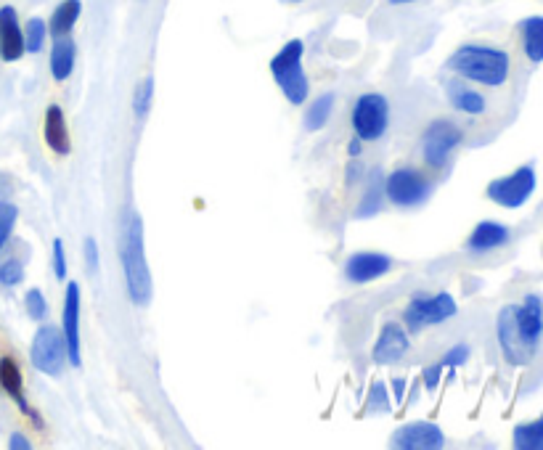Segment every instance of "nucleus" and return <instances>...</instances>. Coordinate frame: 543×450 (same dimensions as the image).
Here are the masks:
<instances>
[{
  "label": "nucleus",
  "instance_id": "f257e3e1",
  "mask_svg": "<svg viewBox=\"0 0 543 450\" xmlns=\"http://www.w3.org/2000/svg\"><path fill=\"white\" fill-rule=\"evenodd\" d=\"M120 260L133 305L146 308L151 302V273L144 249V223L136 210L125 212L120 231Z\"/></svg>",
  "mask_w": 543,
  "mask_h": 450
},
{
  "label": "nucleus",
  "instance_id": "9d476101",
  "mask_svg": "<svg viewBox=\"0 0 543 450\" xmlns=\"http://www.w3.org/2000/svg\"><path fill=\"white\" fill-rule=\"evenodd\" d=\"M461 141H464V133L459 125H453L451 120H435L422 135L424 162L430 167H443L453 151L459 149Z\"/></svg>",
  "mask_w": 543,
  "mask_h": 450
},
{
  "label": "nucleus",
  "instance_id": "f8f14e48",
  "mask_svg": "<svg viewBox=\"0 0 543 450\" xmlns=\"http://www.w3.org/2000/svg\"><path fill=\"white\" fill-rule=\"evenodd\" d=\"M393 270V257L379 255V252H358V255L347 257L345 276L350 284H369L377 278L387 276Z\"/></svg>",
  "mask_w": 543,
  "mask_h": 450
},
{
  "label": "nucleus",
  "instance_id": "bb28decb",
  "mask_svg": "<svg viewBox=\"0 0 543 450\" xmlns=\"http://www.w3.org/2000/svg\"><path fill=\"white\" fill-rule=\"evenodd\" d=\"M48 27L43 19H30L27 22V30H24V51L30 53H40L43 43H46Z\"/></svg>",
  "mask_w": 543,
  "mask_h": 450
},
{
  "label": "nucleus",
  "instance_id": "2f4dec72",
  "mask_svg": "<svg viewBox=\"0 0 543 450\" xmlns=\"http://www.w3.org/2000/svg\"><path fill=\"white\" fill-rule=\"evenodd\" d=\"M22 278H24L22 263H16V260H8V263L0 265V284H3V286L22 284Z\"/></svg>",
  "mask_w": 543,
  "mask_h": 450
},
{
  "label": "nucleus",
  "instance_id": "dca6fc26",
  "mask_svg": "<svg viewBox=\"0 0 543 450\" xmlns=\"http://www.w3.org/2000/svg\"><path fill=\"white\" fill-rule=\"evenodd\" d=\"M517 315V326H520L522 337L528 339V345L538 350V342L543 337V300L538 294H528L522 305H514Z\"/></svg>",
  "mask_w": 543,
  "mask_h": 450
},
{
  "label": "nucleus",
  "instance_id": "473e14b6",
  "mask_svg": "<svg viewBox=\"0 0 543 450\" xmlns=\"http://www.w3.org/2000/svg\"><path fill=\"white\" fill-rule=\"evenodd\" d=\"M53 273L59 281L67 278V255H64V241L61 239L53 241Z\"/></svg>",
  "mask_w": 543,
  "mask_h": 450
},
{
  "label": "nucleus",
  "instance_id": "9b49d317",
  "mask_svg": "<svg viewBox=\"0 0 543 450\" xmlns=\"http://www.w3.org/2000/svg\"><path fill=\"white\" fill-rule=\"evenodd\" d=\"M445 445L443 429L432 421H414L393 435V448L400 450H438Z\"/></svg>",
  "mask_w": 543,
  "mask_h": 450
},
{
  "label": "nucleus",
  "instance_id": "2eb2a0df",
  "mask_svg": "<svg viewBox=\"0 0 543 450\" xmlns=\"http://www.w3.org/2000/svg\"><path fill=\"white\" fill-rule=\"evenodd\" d=\"M24 53V32L19 27V16L11 6L0 8V59L16 61Z\"/></svg>",
  "mask_w": 543,
  "mask_h": 450
},
{
  "label": "nucleus",
  "instance_id": "a19ab883",
  "mask_svg": "<svg viewBox=\"0 0 543 450\" xmlns=\"http://www.w3.org/2000/svg\"><path fill=\"white\" fill-rule=\"evenodd\" d=\"M281 3H302V0H281Z\"/></svg>",
  "mask_w": 543,
  "mask_h": 450
},
{
  "label": "nucleus",
  "instance_id": "a878e982",
  "mask_svg": "<svg viewBox=\"0 0 543 450\" xmlns=\"http://www.w3.org/2000/svg\"><path fill=\"white\" fill-rule=\"evenodd\" d=\"M512 443L520 450H543V416L538 421L514 427Z\"/></svg>",
  "mask_w": 543,
  "mask_h": 450
},
{
  "label": "nucleus",
  "instance_id": "1a4fd4ad",
  "mask_svg": "<svg viewBox=\"0 0 543 450\" xmlns=\"http://www.w3.org/2000/svg\"><path fill=\"white\" fill-rule=\"evenodd\" d=\"M496 334L506 363H512V366H528L530 360L536 358V347L528 345V339L522 337L520 326H517L514 305H506V308L498 313Z\"/></svg>",
  "mask_w": 543,
  "mask_h": 450
},
{
  "label": "nucleus",
  "instance_id": "f3484780",
  "mask_svg": "<svg viewBox=\"0 0 543 450\" xmlns=\"http://www.w3.org/2000/svg\"><path fill=\"white\" fill-rule=\"evenodd\" d=\"M0 387L11 395V398L19 403V408H22L27 416L32 419V424L35 427H43V419H40V413H35L27 405V400H24V392H22V371H19V366H16L11 358H3L0 360Z\"/></svg>",
  "mask_w": 543,
  "mask_h": 450
},
{
  "label": "nucleus",
  "instance_id": "20e7f679",
  "mask_svg": "<svg viewBox=\"0 0 543 450\" xmlns=\"http://www.w3.org/2000/svg\"><path fill=\"white\" fill-rule=\"evenodd\" d=\"M456 300H453L448 292L440 294H422V297H414L411 305L406 308V326L411 334H419L427 326H438V323L451 321L456 315Z\"/></svg>",
  "mask_w": 543,
  "mask_h": 450
},
{
  "label": "nucleus",
  "instance_id": "39448f33",
  "mask_svg": "<svg viewBox=\"0 0 543 450\" xmlns=\"http://www.w3.org/2000/svg\"><path fill=\"white\" fill-rule=\"evenodd\" d=\"M390 125V104L382 93H363L353 106V130L361 141H379Z\"/></svg>",
  "mask_w": 543,
  "mask_h": 450
},
{
  "label": "nucleus",
  "instance_id": "58836bf2",
  "mask_svg": "<svg viewBox=\"0 0 543 450\" xmlns=\"http://www.w3.org/2000/svg\"><path fill=\"white\" fill-rule=\"evenodd\" d=\"M358 151H361V143H358V141L350 143V154H353V157H355V154H358Z\"/></svg>",
  "mask_w": 543,
  "mask_h": 450
},
{
  "label": "nucleus",
  "instance_id": "4be33fe9",
  "mask_svg": "<svg viewBox=\"0 0 543 450\" xmlns=\"http://www.w3.org/2000/svg\"><path fill=\"white\" fill-rule=\"evenodd\" d=\"M522 32V48L530 61L541 64L543 61V16H528L520 24Z\"/></svg>",
  "mask_w": 543,
  "mask_h": 450
},
{
  "label": "nucleus",
  "instance_id": "a211bd4d",
  "mask_svg": "<svg viewBox=\"0 0 543 450\" xmlns=\"http://www.w3.org/2000/svg\"><path fill=\"white\" fill-rule=\"evenodd\" d=\"M506 241H509V228L506 225L496 223V220H483L469 236L467 247L472 252H491V249L504 247Z\"/></svg>",
  "mask_w": 543,
  "mask_h": 450
},
{
  "label": "nucleus",
  "instance_id": "6e6552de",
  "mask_svg": "<svg viewBox=\"0 0 543 450\" xmlns=\"http://www.w3.org/2000/svg\"><path fill=\"white\" fill-rule=\"evenodd\" d=\"M536 183V170L525 165L520 170H514L512 175H506V178L493 180L491 186H488V199H493V202L506 207V210H517V207H522L533 196Z\"/></svg>",
  "mask_w": 543,
  "mask_h": 450
},
{
  "label": "nucleus",
  "instance_id": "6ab92c4d",
  "mask_svg": "<svg viewBox=\"0 0 543 450\" xmlns=\"http://www.w3.org/2000/svg\"><path fill=\"white\" fill-rule=\"evenodd\" d=\"M46 141L59 157H67L72 151V141H69L67 120H64V112H61L59 104H51L46 112Z\"/></svg>",
  "mask_w": 543,
  "mask_h": 450
},
{
  "label": "nucleus",
  "instance_id": "412c9836",
  "mask_svg": "<svg viewBox=\"0 0 543 450\" xmlns=\"http://www.w3.org/2000/svg\"><path fill=\"white\" fill-rule=\"evenodd\" d=\"M75 56H77L75 40L69 38V35H61V38H56V43H53V51H51V75L56 77L59 83L72 75V69H75Z\"/></svg>",
  "mask_w": 543,
  "mask_h": 450
},
{
  "label": "nucleus",
  "instance_id": "aec40b11",
  "mask_svg": "<svg viewBox=\"0 0 543 450\" xmlns=\"http://www.w3.org/2000/svg\"><path fill=\"white\" fill-rule=\"evenodd\" d=\"M445 90H448V101H451V106L456 109V112L469 114V117H477V114H483L485 109H488L483 93H477V90L467 88V85L459 83V80L448 83V88Z\"/></svg>",
  "mask_w": 543,
  "mask_h": 450
},
{
  "label": "nucleus",
  "instance_id": "ddd939ff",
  "mask_svg": "<svg viewBox=\"0 0 543 450\" xmlns=\"http://www.w3.org/2000/svg\"><path fill=\"white\" fill-rule=\"evenodd\" d=\"M61 334H64V342H67L69 366L80 368V286L77 284L67 286Z\"/></svg>",
  "mask_w": 543,
  "mask_h": 450
},
{
  "label": "nucleus",
  "instance_id": "ea45409f",
  "mask_svg": "<svg viewBox=\"0 0 543 450\" xmlns=\"http://www.w3.org/2000/svg\"><path fill=\"white\" fill-rule=\"evenodd\" d=\"M390 3H395V6H398V3H411V0H390Z\"/></svg>",
  "mask_w": 543,
  "mask_h": 450
},
{
  "label": "nucleus",
  "instance_id": "7ed1b4c3",
  "mask_svg": "<svg viewBox=\"0 0 543 450\" xmlns=\"http://www.w3.org/2000/svg\"><path fill=\"white\" fill-rule=\"evenodd\" d=\"M302 53H305L302 40H289L271 59L273 80L281 88V93L287 96L289 104L295 106L305 104V98L310 93V83L305 77V69H302Z\"/></svg>",
  "mask_w": 543,
  "mask_h": 450
},
{
  "label": "nucleus",
  "instance_id": "0eeeda50",
  "mask_svg": "<svg viewBox=\"0 0 543 450\" xmlns=\"http://www.w3.org/2000/svg\"><path fill=\"white\" fill-rule=\"evenodd\" d=\"M30 358L32 366L38 368L40 374L59 376L64 371V363H69L64 334L59 329H53V326H43L32 339Z\"/></svg>",
  "mask_w": 543,
  "mask_h": 450
},
{
  "label": "nucleus",
  "instance_id": "c85d7f7f",
  "mask_svg": "<svg viewBox=\"0 0 543 450\" xmlns=\"http://www.w3.org/2000/svg\"><path fill=\"white\" fill-rule=\"evenodd\" d=\"M151 96H154V80H151V77H146L144 83L138 85V90H136V101H133V109H136V117H138V120H144L146 114H149Z\"/></svg>",
  "mask_w": 543,
  "mask_h": 450
},
{
  "label": "nucleus",
  "instance_id": "e433bc0d",
  "mask_svg": "<svg viewBox=\"0 0 543 450\" xmlns=\"http://www.w3.org/2000/svg\"><path fill=\"white\" fill-rule=\"evenodd\" d=\"M8 448L11 450H30V440L24 435H11V440H8Z\"/></svg>",
  "mask_w": 543,
  "mask_h": 450
},
{
  "label": "nucleus",
  "instance_id": "b1692460",
  "mask_svg": "<svg viewBox=\"0 0 543 450\" xmlns=\"http://www.w3.org/2000/svg\"><path fill=\"white\" fill-rule=\"evenodd\" d=\"M382 199H385V178L382 173H371L369 186H366V194H363L358 210H355V218H371L382 210Z\"/></svg>",
  "mask_w": 543,
  "mask_h": 450
},
{
  "label": "nucleus",
  "instance_id": "393cba45",
  "mask_svg": "<svg viewBox=\"0 0 543 450\" xmlns=\"http://www.w3.org/2000/svg\"><path fill=\"white\" fill-rule=\"evenodd\" d=\"M334 112V96L332 93H324V96L313 98V104L308 106V112H305V128L310 133H318V130H324L332 120Z\"/></svg>",
  "mask_w": 543,
  "mask_h": 450
},
{
  "label": "nucleus",
  "instance_id": "c9c22d12",
  "mask_svg": "<svg viewBox=\"0 0 543 450\" xmlns=\"http://www.w3.org/2000/svg\"><path fill=\"white\" fill-rule=\"evenodd\" d=\"M440 374H443V363H435V366L427 368V371H424V387H427L430 392L438 390Z\"/></svg>",
  "mask_w": 543,
  "mask_h": 450
},
{
  "label": "nucleus",
  "instance_id": "f03ea898",
  "mask_svg": "<svg viewBox=\"0 0 543 450\" xmlns=\"http://www.w3.org/2000/svg\"><path fill=\"white\" fill-rule=\"evenodd\" d=\"M509 53L491 45H461L459 51L448 59V69L472 83L498 88L509 80Z\"/></svg>",
  "mask_w": 543,
  "mask_h": 450
},
{
  "label": "nucleus",
  "instance_id": "4468645a",
  "mask_svg": "<svg viewBox=\"0 0 543 450\" xmlns=\"http://www.w3.org/2000/svg\"><path fill=\"white\" fill-rule=\"evenodd\" d=\"M408 353V331L400 326V323H385L382 331H379V339L374 350H371V358L377 366H390V363H398L403 355Z\"/></svg>",
  "mask_w": 543,
  "mask_h": 450
},
{
  "label": "nucleus",
  "instance_id": "cd10ccee",
  "mask_svg": "<svg viewBox=\"0 0 543 450\" xmlns=\"http://www.w3.org/2000/svg\"><path fill=\"white\" fill-rule=\"evenodd\" d=\"M393 403H390V392H387L385 382H374L369 387V403H366V413H390Z\"/></svg>",
  "mask_w": 543,
  "mask_h": 450
},
{
  "label": "nucleus",
  "instance_id": "7c9ffc66",
  "mask_svg": "<svg viewBox=\"0 0 543 450\" xmlns=\"http://www.w3.org/2000/svg\"><path fill=\"white\" fill-rule=\"evenodd\" d=\"M24 305H27V313H30V318H35V321H43L48 315V302L40 289H30L27 297H24Z\"/></svg>",
  "mask_w": 543,
  "mask_h": 450
},
{
  "label": "nucleus",
  "instance_id": "c756f323",
  "mask_svg": "<svg viewBox=\"0 0 543 450\" xmlns=\"http://www.w3.org/2000/svg\"><path fill=\"white\" fill-rule=\"evenodd\" d=\"M16 218H19V212H16L14 204L0 202V249H3V244H6L11 231H14Z\"/></svg>",
  "mask_w": 543,
  "mask_h": 450
},
{
  "label": "nucleus",
  "instance_id": "4c0bfd02",
  "mask_svg": "<svg viewBox=\"0 0 543 450\" xmlns=\"http://www.w3.org/2000/svg\"><path fill=\"white\" fill-rule=\"evenodd\" d=\"M406 387H408V382L406 379H403V376H400V379H393V398L398 400V403H403V398H406Z\"/></svg>",
  "mask_w": 543,
  "mask_h": 450
},
{
  "label": "nucleus",
  "instance_id": "423d86ee",
  "mask_svg": "<svg viewBox=\"0 0 543 450\" xmlns=\"http://www.w3.org/2000/svg\"><path fill=\"white\" fill-rule=\"evenodd\" d=\"M430 194L432 183L414 167H400L385 178V196L398 207H419Z\"/></svg>",
  "mask_w": 543,
  "mask_h": 450
},
{
  "label": "nucleus",
  "instance_id": "72a5a7b5",
  "mask_svg": "<svg viewBox=\"0 0 543 450\" xmlns=\"http://www.w3.org/2000/svg\"><path fill=\"white\" fill-rule=\"evenodd\" d=\"M467 358H469V347L459 345V347H453L451 353L445 355L440 363H443V368H459V366H464V363H467Z\"/></svg>",
  "mask_w": 543,
  "mask_h": 450
},
{
  "label": "nucleus",
  "instance_id": "5701e85b",
  "mask_svg": "<svg viewBox=\"0 0 543 450\" xmlns=\"http://www.w3.org/2000/svg\"><path fill=\"white\" fill-rule=\"evenodd\" d=\"M80 14H83V3H80V0H64L51 16V27H48V30H51L53 38L69 35L72 27L77 24V19H80Z\"/></svg>",
  "mask_w": 543,
  "mask_h": 450
},
{
  "label": "nucleus",
  "instance_id": "f704fd0d",
  "mask_svg": "<svg viewBox=\"0 0 543 450\" xmlns=\"http://www.w3.org/2000/svg\"><path fill=\"white\" fill-rule=\"evenodd\" d=\"M85 265H88V273L99 270V247H96V239H85Z\"/></svg>",
  "mask_w": 543,
  "mask_h": 450
}]
</instances>
